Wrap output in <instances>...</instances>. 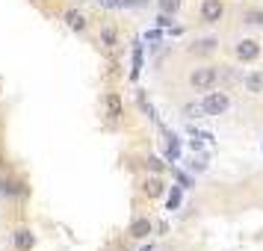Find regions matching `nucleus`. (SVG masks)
I'll return each instance as SVG.
<instances>
[{
  "instance_id": "obj_1",
  "label": "nucleus",
  "mask_w": 263,
  "mask_h": 251,
  "mask_svg": "<svg viewBox=\"0 0 263 251\" xmlns=\"http://www.w3.org/2000/svg\"><path fill=\"white\" fill-rule=\"evenodd\" d=\"M216 80H219V71H216L213 65L195 68V71L190 74V86L195 89V92H210V89L216 86Z\"/></svg>"
},
{
  "instance_id": "obj_2",
  "label": "nucleus",
  "mask_w": 263,
  "mask_h": 251,
  "mask_svg": "<svg viewBox=\"0 0 263 251\" xmlns=\"http://www.w3.org/2000/svg\"><path fill=\"white\" fill-rule=\"evenodd\" d=\"M228 107H231L228 95L225 92H213V89H210V92L204 95V101H201V112L204 115H225Z\"/></svg>"
},
{
  "instance_id": "obj_3",
  "label": "nucleus",
  "mask_w": 263,
  "mask_h": 251,
  "mask_svg": "<svg viewBox=\"0 0 263 251\" xmlns=\"http://www.w3.org/2000/svg\"><path fill=\"white\" fill-rule=\"evenodd\" d=\"M222 15H225V3L222 0H204L201 3V18L207 24H219Z\"/></svg>"
},
{
  "instance_id": "obj_4",
  "label": "nucleus",
  "mask_w": 263,
  "mask_h": 251,
  "mask_svg": "<svg viewBox=\"0 0 263 251\" xmlns=\"http://www.w3.org/2000/svg\"><path fill=\"white\" fill-rule=\"evenodd\" d=\"M260 56V45L254 42V38H242V42H237V60L239 62H254Z\"/></svg>"
},
{
  "instance_id": "obj_5",
  "label": "nucleus",
  "mask_w": 263,
  "mask_h": 251,
  "mask_svg": "<svg viewBox=\"0 0 263 251\" xmlns=\"http://www.w3.org/2000/svg\"><path fill=\"white\" fill-rule=\"evenodd\" d=\"M65 24L71 27V30H77V33H83L86 30V15L77 12V9H68V12H65Z\"/></svg>"
},
{
  "instance_id": "obj_6",
  "label": "nucleus",
  "mask_w": 263,
  "mask_h": 251,
  "mask_svg": "<svg viewBox=\"0 0 263 251\" xmlns=\"http://www.w3.org/2000/svg\"><path fill=\"white\" fill-rule=\"evenodd\" d=\"M33 245H36V237L30 230H15V248L18 251H30Z\"/></svg>"
},
{
  "instance_id": "obj_7",
  "label": "nucleus",
  "mask_w": 263,
  "mask_h": 251,
  "mask_svg": "<svg viewBox=\"0 0 263 251\" xmlns=\"http://www.w3.org/2000/svg\"><path fill=\"white\" fill-rule=\"evenodd\" d=\"M246 89L251 95H260L263 92V71H249L246 74Z\"/></svg>"
},
{
  "instance_id": "obj_8",
  "label": "nucleus",
  "mask_w": 263,
  "mask_h": 251,
  "mask_svg": "<svg viewBox=\"0 0 263 251\" xmlns=\"http://www.w3.org/2000/svg\"><path fill=\"white\" fill-rule=\"evenodd\" d=\"M148 234H151V219H133V225H130V237L145 239Z\"/></svg>"
},
{
  "instance_id": "obj_9",
  "label": "nucleus",
  "mask_w": 263,
  "mask_h": 251,
  "mask_svg": "<svg viewBox=\"0 0 263 251\" xmlns=\"http://www.w3.org/2000/svg\"><path fill=\"white\" fill-rule=\"evenodd\" d=\"M104 104H107V115L109 119H119L121 115V98L116 95V92H109V95L104 98Z\"/></svg>"
},
{
  "instance_id": "obj_10",
  "label": "nucleus",
  "mask_w": 263,
  "mask_h": 251,
  "mask_svg": "<svg viewBox=\"0 0 263 251\" xmlns=\"http://www.w3.org/2000/svg\"><path fill=\"white\" fill-rule=\"evenodd\" d=\"M142 189H145L148 198H157V195H163V180H160V178H148Z\"/></svg>"
},
{
  "instance_id": "obj_11",
  "label": "nucleus",
  "mask_w": 263,
  "mask_h": 251,
  "mask_svg": "<svg viewBox=\"0 0 263 251\" xmlns=\"http://www.w3.org/2000/svg\"><path fill=\"white\" fill-rule=\"evenodd\" d=\"M157 6H160L163 15H175L180 9V0H157Z\"/></svg>"
},
{
  "instance_id": "obj_12",
  "label": "nucleus",
  "mask_w": 263,
  "mask_h": 251,
  "mask_svg": "<svg viewBox=\"0 0 263 251\" xmlns=\"http://www.w3.org/2000/svg\"><path fill=\"white\" fill-rule=\"evenodd\" d=\"M139 71H142V45L133 48V74L130 77H139Z\"/></svg>"
},
{
  "instance_id": "obj_13",
  "label": "nucleus",
  "mask_w": 263,
  "mask_h": 251,
  "mask_svg": "<svg viewBox=\"0 0 263 251\" xmlns=\"http://www.w3.org/2000/svg\"><path fill=\"white\" fill-rule=\"evenodd\" d=\"M213 48H216V38H204V42H198V48H192V53H210Z\"/></svg>"
},
{
  "instance_id": "obj_14",
  "label": "nucleus",
  "mask_w": 263,
  "mask_h": 251,
  "mask_svg": "<svg viewBox=\"0 0 263 251\" xmlns=\"http://www.w3.org/2000/svg\"><path fill=\"white\" fill-rule=\"evenodd\" d=\"M246 24H263V12L260 9H249L246 12Z\"/></svg>"
},
{
  "instance_id": "obj_15",
  "label": "nucleus",
  "mask_w": 263,
  "mask_h": 251,
  "mask_svg": "<svg viewBox=\"0 0 263 251\" xmlns=\"http://www.w3.org/2000/svg\"><path fill=\"white\" fill-rule=\"evenodd\" d=\"M178 204H180V192H178V189H172V195H168V210H175Z\"/></svg>"
},
{
  "instance_id": "obj_16",
  "label": "nucleus",
  "mask_w": 263,
  "mask_h": 251,
  "mask_svg": "<svg viewBox=\"0 0 263 251\" xmlns=\"http://www.w3.org/2000/svg\"><path fill=\"white\" fill-rule=\"evenodd\" d=\"M104 45H116V30H104Z\"/></svg>"
},
{
  "instance_id": "obj_17",
  "label": "nucleus",
  "mask_w": 263,
  "mask_h": 251,
  "mask_svg": "<svg viewBox=\"0 0 263 251\" xmlns=\"http://www.w3.org/2000/svg\"><path fill=\"white\" fill-rule=\"evenodd\" d=\"M148 166L154 168V171H163V163H160V160H157V157H151V160H148Z\"/></svg>"
},
{
  "instance_id": "obj_18",
  "label": "nucleus",
  "mask_w": 263,
  "mask_h": 251,
  "mask_svg": "<svg viewBox=\"0 0 263 251\" xmlns=\"http://www.w3.org/2000/svg\"><path fill=\"white\" fill-rule=\"evenodd\" d=\"M142 251H151V245H148V248H142Z\"/></svg>"
}]
</instances>
